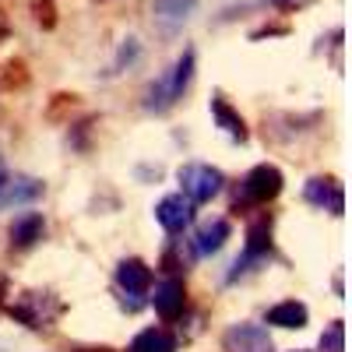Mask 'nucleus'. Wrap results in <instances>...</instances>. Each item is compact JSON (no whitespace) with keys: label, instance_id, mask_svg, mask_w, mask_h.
<instances>
[{"label":"nucleus","instance_id":"nucleus-20","mask_svg":"<svg viewBox=\"0 0 352 352\" xmlns=\"http://www.w3.org/2000/svg\"><path fill=\"white\" fill-rule=\"evenodd\" d=\"M138 53H141L138 39H127V46H120V56H116V71H120L124 64H134V60H138Z\"/></svg>","mask_w":352,"mask_h":352},{"label":"nucleus","instance_id":"nucleus-5","mask_svg":"<svg viewBox=\"0 0 352 352\" xmlns=\"http://www.w3.org/2000/svg\"><path fill=\"white\" fill-rule=\"evenodd\" d=\"M243 197H236V208L240 204H268L282 194V169L272 166V162H261L254 166L247 176H243V187H240Z\"/></svg>","mask_w":352,"mask_h":352},{"label":"nucleus","instance_id":"nucleus-6","mask_svg":"<svg viewBox=\"0 0 352 352\" xmlns=\"http://www.w3.org/2000/svg\"><path fill=\"white\" fill-rule=\"evenodd\" d=\"M226 352H275V342L264 324H232L222 335Z\"/></svg>","mask_w":352,"mask_h":352},{"label":"nucleus","instance_id":"nucleus-16","mask_svg":"<svg viewBox=\"0 0 352 352\" xmlns=\"http://www.w3.org/2000/svg\"><path fill=\"white\" fill-rule=\"evenodd\" d=\"M127 352H176V335L166 328H144L127 345Z\"/></svg>","mask_w":352,"mask_h":352},{"label":"nucleus","instance_id":"nucleus-3","mask_svg":"<svg viewBox=\"0 0 352 352\" xmlns=\"http://www.w3.org/2000/svg\"><path fill=\"white\" fill-rule=\"evenodd\" d=\"M180 187H184L187 201L204 204V201H212V197L222 194L226 176H222L215 166H208V162H187V166L180 169Z\"/></svg>","mask_w":352,"mask_h":352},{"label":"nucleus","instance_id":"nucleus-2","mask_svg":"<svg viewBox=\"0 0 352 352\" xmlns=\"http://www.w3.org/2000/svg\"><path fill=\"white\" fill-rule=\"evenodd\" d=\"M8 310H11L14 320H21L25 328L46 331V328H53V320L64 314V303L56 300L53 292H21Z\"/></svg>","mask_w":352,"mask_h":352},{"label":"nucleus","instance_id":"nucleus-18","mask_svg":"<svg viewBox=\"0 0 352 352\" xmlns=\"http://www.w3.org/2000/svg\"><path fill=\"white\" fill-rule=\"evenodd\" d=\"M320 352H345V320H331L320 335Z\"/></svg>","mask_w":352,"mask_h":352},{"label":"nucleus","instance_id":"nucleus-11","mask_svg":"<svg viewBox=\"0 0 352 352\" xmlns=\"http://www.w3.org/2000/svg\"><path fill=\"white\" fill-rule=\"evenodd\" d=\"M43 180L36 176H8L0 184V208H14V204H32L43 197Z\"/></svg>","mask_w":352,"mask_h":352},{"label":"nucleus","instance_id":"nucleus-4","mask_svg":"<svg viewBox=\"0 0 352 352\" xmlns=\"http://www.w3.org/2000/svg\"><path fill=\"white\" fill-rule=\"evenodd\" d=\"M268 254H272V219L261 215V219L250 222V229H247V250H243V257H236V264H232L229 282H236V278H243L247 272H254L257 264L268 261Z\"/></svg>","mask_w":352,"mask_h":352},{"label":"nucleus","instance_id":"nucleus-19","mask_svg":"<svg viewBox=\"0 0 352 352\" xmlns=\"http://www.w3.org/2000/svg\"><path fill=\"white\" fill-rule=\"evenodd\" d=\"M36 21L43 28H53L56 18H53V0H36Z\"/></svg>","mask_w":352,"mask_h":352},{"label":"nucleus","instance_id":"nucleus-1","mask_svg":"<svg viewBox=\"0 0 352 352\" xmlns=\"http://www.w3.org/2000/svg\"><path fill=\"white\" fill-rule=\"evenodd\" d=\"M194 67H197V53L194 50H184L180 60H176L162 78H155L148 88H144V109H148V113H169L176 102L184 99L187 88H190Z\"/></svg>","mask_w":352,"mask_h":352},{"label":"nucleus","instance_id":"nucleus-25","mask_svg":"<svg viewBox=\"0 0 352 352\" xmlns=\"http://www.w3.org/2000/svg\"><path fill=\"white\" fill-rule=\"evenodd\" d=\"M0 352H4V349H0Z\"/></svg>","mask_w":352,"mask_h":352},{"label":"nucleus","instance_id":"nucleus-24","mask_svg":"<svg viewBox=\"0 0 352 352\" xmlns=\"http://www.w3.org/2000/svg\"><path fill=\"white\" fill-rule=\"evenodd\" d=\"M296 352H303V349H296Z\"/></svg>","mask_w":352,"mask_h":352},{"label":"nucleus","instance_id":"nucleus-21","mask_svg":"<svg viewBox=\"0 0 352 352\" xmlns=\"http://www.w3.org/2000/svg\"><path fill=\"white\" fill-rule=\"evenodd\" d=\"M78 352H113V349H78Z\"/></svg>","mask_w":352,"mask_h":352},{"label":"nucleus","instance_id":"nucleus-8","mask_svg":"<svg viewBox=\"0 0 352 352\" xmlns=\"http://www.w3.org/2000/svg\"><path fill=\"white\" fill-rule=\"evenodd\" d=\"M155 222L166 232H184L194 222V201H187L184 194H166L155 204Z\"/></svg>","mask_w":352,"mask_h":352},{"label":"nucleus","instance_id":"nucleus-15","mask_svg":"<svg viewBox=\"0 0 352 352\" xmlns=\"http://www.w3.org/2000/svg\"><path fill=\"white\" fill-rule=\"evenodd\" d=\"M307 320H310V310L300 300H285L268 310V324L275 328H307Z\"/></svg>","mask_w":352,"mask_h":352},{"label":"nucleus","instance_id":"nucleus-17","mask_svg":"<svg viewBox=\"0 0 352 352\" xmlns=\"http://www.w3.org/2000/svg\"><path fill=\"white\" fill-rule=\"evenodd\" d=\"M226 240H229V222L215 219L197 232V254H219L226 247Z\"/></svg>","mask_w":352,"mask_h":352},{"label":"nucleus","instance_id":"nucleus-23","mask_svg":"<svg viewBox=\"0 0 352 352\" xmlns=\"http://www.w3.org/2000/svg\"><path fill=\"white\" fill-rule=\"evenodd\" d=\"M282 4H289V0H282Z\"/></svg>","mask_w":352,"mask_h":352},{"label":"nucleus","instance_id":"nucleus-12","mask_svg":"<svg viewBox=\"0 0 352 352\" xmlns=\"http://www.w3.org/2000/svg\"><path fill=\"white\" fill-rule=\"evenodd\" d=\"M184 307H187V289H184V282L180 278H162L159 285H155V314L162 317V320H176L184 314Z\"/></svg>","mask_w":352,"mask_h":352},{"label":"nucleus","instance_id":"nucleus-14","mask_svg":"<svg viewBox=\"0 0 352 352\" xmlns=\"http://www.w3.org/2000/svg\"><path fill=\"white\" fill-rule=\"evenodd\" d=\"M212 116H215V124H219L232 141H240V144H243V141L250 138V131H247V124H243V116H240L236 109H232L222 96H215V99H212Z\"/></svg>","mask_w":352,"mask_h":352},{"label":"nucleus","instance_id":"nucleus-7","mask_svg":"<svg viewBox=\"0 0 352 352\" xmlns=\"http://www.w3.org/2000/svg\"><path fill=\"white\" fill-rule=\"evenodd\" d=\"M303 197L314 204V208H324L331 215L345 212V190H342V184L335 180V176H314V180H307Z\"/></svg>","mask_w":352,"mask_h":352},{"label":"nucleus","instance_id":"nucleus-9","mask_svg":"<svg viewBox=\"0 0 352 352\" xmlns=\"http://www.w3.org/2000/svg\"><path fill=\"white\" fill-rule=\"evenodd\" d=\"M194 11H197V0H155L152 4V14L162 36H176L190 21Z\"/></svg>","mask_w":352,"mask_h":352},{"label":"nucleus","instance_id":"nucleus-13","mask_svg":"<svg viewBox=\"0 0 352 352\" xmlns=\"http://www.w3.org/2000/svg\"><path fill=\"white\" fill-rule=\"evenodd\" d=\"M43 232H46V222L39 212H25L21 219H14L11 226V247L25 250V247H36L43 240Z\"/></svg>","mask_w":352,"mask_h":352},{"label":"nucleus","instance_id":"nucleus-10","mask_svg":"<svg viewBox=\"0 0 352 352\" xmlns=\"http://www.w3.org/2000/svg\"><path fill=\"white\" fill-rule=\"evenodd\" d=\"M116 285L131 296V307H138V300L152 289V268L138 257H127V261H120V268H116Z\"/></svg>","mask_w":352,"mask_h":352},{"label":"nucleus","instance_id":"nucleus-22","mask_svg":"<svg viewBox=\"0 0 352 352\" xmlns=\"http://www.w3.org/2000/svg\"><path fill=\"white\" fill-rule=\"evenodd\" d=\"M4 289H8V282H4V275H0V296H4Z\"/></svg>","mask_w":352,"mask_h":352}]
</instances>
